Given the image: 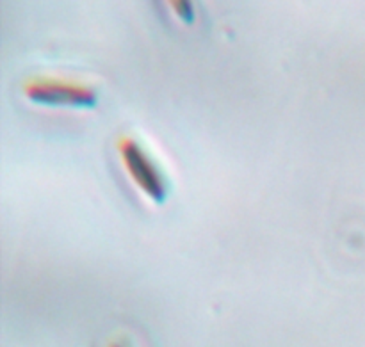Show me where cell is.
Instances as JSON below:
<instances>
[{
    "instance_id": "obj_1",
    "label": "cell",
    "mask_w": 365,
    "mask_h": 347,
    "mask_svg": "<svg viewBox=\"0 0 365 347\" xmlns=\"http://www.w3.org/2000/svg\"><path fill=\"white\" fill-rule=\"evenodd\" d=\"M21 95L32 105L66 110H91L100 100L95 86L56 73L29 75L21 82Z\"/></svg>"
},
{
    "instance_id": "obj_2",
    "label": "cell",
    "mask_w": 365,
    "mask_h": 347,
    "mask_svg": "<svg viewBox=\"0 0 365 347\" xmlns=\"http://www.w3.org/2000/svg\"><path fill=\"white\" fill-rule=\"evenodd\" d=\"M118 160L132 187L152 205H164L170 198V182L157 160L138 138L121 134L114 143Z\"/></svg>"
},
{
    "instance_id": "obj_3",
    "label": "cell",
    "mask_w": 365,
    "mask_h": 347,
    "mask_svg": "<svg viewBox=\"0 0 365 347\" xmlns=\"http://www.w3.org/2000/svg\"><path fill=\"white\" fill-rule=\"evenodd\" d=\"M168 11L173 14L175 20L184 27H191L196 21V4L195 0H164Z\"/></svg>"
},
{
    "instance_id": "obj_4",
    "label": "cell",
    "mask_w": 365,
    "mask_h": 347,
    "mask_svg": "<svg viewBox=\"0 0 365 347\" xmlns=\"http://www.w3.org/2000/svg\"><path fill=\"white\" fill-rule=\"evenodd\" d=\"M103 347H134V344L125 335H113V337L107 338Z\"/></svg>"
}]
</instances>
